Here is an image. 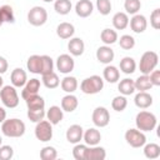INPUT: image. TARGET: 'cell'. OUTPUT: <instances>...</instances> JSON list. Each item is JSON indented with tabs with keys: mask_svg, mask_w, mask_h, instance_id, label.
I'll return each instance as SVG.
<instances>
[{
	"mask_svg": "<svg viewBox=\"0 0 160 160\" xmlns=\"http://www.w3.org/2000/svg\"><path fill=\"white\" fill-rule=\"evenodd\" d=\"M25 122L20 119H5L1 122V132L8 138H21L25 134Z\"/></svg>",
	"mask_w": 160,
	"mask_h": 160,
	"instance_id": "6da1fadb",
	"label": "cell"
},
{
	"mask_svg": "<svg viewBox=\"0 0 160 160\" xmlns=\"http://www.w3.org/2000/svg\"><path fill=\"white\" fill-rule=\"evenodd\" d=\"M156 124H158V119H156L155 114L146 111V110L139 111L136 114L135 125H136V129H139L140 131H142V132L152 131L156 128Z\"/></svg>",
	"mask_w": 160,
	"mask_h": 160,
	"instance_id": "7a4b0ae2",
	"label": "cell"
},
{
	"mask_svg": "<svg viewBox=\"0 0 160 160\" xmlns=\"http://www.w3.org/2000/svg\"><path fill=\"white\" fill-rule=\"evenodd\" d=\"M104 88V79L99 75H91L85 78L80 82V90L86 95H94L102 90Z\"/></svg>",
	"mask_w": 160,
	"mask_h": 160,
	"instance_id": "3957f363",
	"label": "cell"
},
{
	"mask_svg": "<svg viewBox=\"0 0 160 160\" xmlns=\"http://www.w3.org/2000/svg\"><path fill=\"white\" fill-rule=\"evenodd\" d=\"M0 99L5 108L14 109L19 105V95L16 88L12 85H5L0 89Z\"/></svg>",
	"mask_w": 160,
	"mask_h": 160,
	"instance_id": "277c9868",
	"label": "cell"
},
{
	"mask_svg": "<svg viewBox=\"0 0 160 160\" xmlns=\"http://www.w3.org/2000/svg\"><path fill=\"white\" fill-rule=\"evenodd\" d=\"M159 62V56L155 51H145L141 58H140V62H139V70L141 74L149 75L154 69H156Z\"/></svg>",
	"mask_w": 160,
	"mask_h": 160,
	"instance_id": "5b68a950",
	"label": "cell"
},
{
	"mask_svg": "<svg viewBox=\"0 0 160 160\" xmlns=\"http://www.w3.org/2000/svg\"><path fill=\"white\" fill-rule=\"evenodd\" d=\"M28 21L32 26H42L48 21V11L42 6H32L28 12Z\"/></svg>",
	"mask_w": 160,
	"mask_h": 160,
	"instance_id": "8992f818",
	"label": "cell"
},
{
	"mask_svg": "<svg viewBox=\"0 0 160 160\" xmlns=\"http://www.w3.org/2000/svg\"><path fill=\"white\" fill-rule=\"evenodd\" d=\"M34 132H35V138L39 141L41 142L50 141L52 139V124H50L48 120H41L36 122Z\"/></svg>",
	"mask_w": 160,
	"mask_h": 160,
	"instance_id": "52a82bcc",
	"label": "cell"
},
{
	"mask_svg": "<svg viewBox=\"0 0 160 160\" xmlns=\"http://www.w3.org/2000/svg\"><path fill=\"white\" fill-rule=\"evenodd\" d=\"M125 140L131 148H142L146 142V136L139 129H128L125 132Z\"/></svg>",
	"mask_w": 160,
	"mask_h": 160,
	"instance_id": "ba28073f",
	"label": "cell"
},
{
	"mask_svg": "<svg viewBox=\"0 0 160 160\" xmlns=\"http://www.w3.org/2000/svg\"><path fill=\"white\" fill-rule=\"evenodd\" d=\"M91 120L94 122V125L96 128H105L109 125L110 122V114L109 110L104 106H98L94 109L92 115H91Z\"/></svg>",
	"mask_w": 160,
	"mask_h": 160,
	"instance_id": "9c48e42d",
	"label": "cell"
},
{
	"mask_svg": "<svg viewBox=\"0 0 160 160\" xmlns=\"http://www.w3.org/2000/svg\"><path fill=\"white\" fill-rule=\"evenodd\" d=\"M75 68V61L71 55L69 54H61L56 59V69L61 74H70Z\"/></svg>",
	"mask_w": 160,
	"mask_h": 160,
	"instance_id": "30bf717a",
	"label": "cell"
},
{
	"mask_svg": "<svg viewBox=\"0 0 160 160\" xmlns=\"http://www.w3.org/2000/svg\"><path fill=\"white\" fill-rule=\"evenodd\" d=\"M115 58V52L114 50L110 48V45H102V46H99L98 50H96V59L101 64H110Z\"/></svg>",
	"mask_w": 160,
	"mask_h": 160,
	"instance_id": "8fae6325",
	"label": "cell"
},
{
	"mask_svg": "<svg viewBox=\"0 0 160 160\" xmlns=\"http://www.w3.org/2000/svg\"><path fill=\"white\" fill-rule=\"evenodd\" d=\"M82 134H84L82 126L79 124H74L68 128L65 136L70 144H78V142H80V140H82Z\"/></svg>",
	"mask_w": 160,
	"mask_h": 160,
	"instance_id": "7c38bea8",
	"label": "cell"
},
{
	"mask_svg": "<svg viewBox=\"0 0 160 160\" xmlns=\"http://www.w3.org/2000/svg\"><path fill=\"white\" fill-rule=\"evenodd\" d=\"M129 24H130L131 30H132L134 32H136V34L144 32V31L146 30V28H148V20H146V18H145L144 15H141V14H135V15H132V18L130 19Z\"/></svg>",
	"mask_w": 160,
	"mask_h": 160,
	"instance_id": "4fadbf2b",
	"label": "cell"
},
{
	"mask_svg": "<svg viewBox=\"0 0 160 160\" xmlns=\"http://www.w3.org/2000/svg\"><path fill=\"white\" fill-rule=\"evenodd\" d=\"M40 80L36 79V78H32L30 80L26 81V84L22 86V90H21V98L25 100L26 98L31 96V95H35L39 92L40 90Z\"/></svg>",
	"mask_w": 160,
	"mask_h": 160,
	"instance_id": "5bb4252c",
	"label": "cell"
},
{
	"mask_svg": "<svg viewBox=\"0 0 160 160\" xmlns=\"http://www.w3.org/2000/svg\"><path fill=\"white\" fill-rule=\"evenodd\" d=\"M10 81H11L12 86L22 88L28 81V75H26L25 70L21 68H15L10 74Z\"/></svg>",
	"mask_w": 160,
	"mask_h": 160,
	"instance_id": "9a60e30c",
	"label": "cell"
},
{
	"mask_svg": "<svg viewBox=\"0 0 160 160\" xmlns=\"http://www.w3.org/2000/svg\"><path fill=\"white\" fill-rule=\"evenodd\" d=\"M68 50L71 56H81L85 50L84 40L80 38H70L68 42Z\"/></svg>",
	"mask_w": 160,
	"mask_h": 160,
	"instance_id": "2e32d148",
	"label": "cell"
},
{
	"mask_svg": "<svg viewBox=\"0 0 160 160\" xmlns=\"http://www.w3.org/2000/svg\"><path fill=\"white\" fill-rule=\"evenodd\" d=\"M82 140L85 141L86 145L89 146H94V145H99L100 140H101V134L96 128H89L88 130L84 131L82 134Z\"/></svg>",
	"mask_w": 160,
	"mask_h": 160,
	"instance_id": "e0dca14e",
	"label": "cell"
},
{
	"mask_svg": "<svg viewBox=\"0 0 160 160\" xmlns=\"http://www.w3.org/2000/svg\"><path fill=\"white\" fill-rule=\"evenodd\" d=\"M94 5L90 0H79L75 5V12L80 18H89L92 14Z\"/></svg>",
	"mask_w": 160,
	"mask_h": 160,
	"instance_id": "ac0fdd59",
	"label": "cell"
},
{
	"mask_svg": "<svg viewBox=\"0 0 160 160\" xmlns=\"http://www.w3.org/2000/svg\"><path fill=\"white\" fill-rule=\"evenodd\" d=\"M106 158V150L102 146L94 145L86 149L84 160H104Z\"/></svg>",
	"mask_w": 160,
	"mask_h": 160,
	"instance_id": "d6986e66",
	"label": "cell"
},
{
	"mask_svg": "<svg viewBox=\"0 0 160 160\" xmlns=\"http://www.w3.org/2000/svg\"><path fill=\"white\" fill-rule=\"evenodd\" d=\"M75 34V28L71 22H68V21H64V22H60L56 28V35L60 38V39H70L72 38Z\"/></svg>",
	"mask_w": 160,
	"mask_h": 160,
	"instance_id": "ffe728a7",
	"label": "cell"
},
{
	"mask_svg": "<svg viewBox=\"0 0 160 160\" xmlns=\"http://www.w3.org/2000/svg\"><path fill=\"white\" fill-rule=\"evenodd\" d=\"M46 119L50 124L52 125H58L62 119H64V111L60 106H56V105H52L49 108V110L46 111Z\"/></svg>",
	"mask_w": 160,
	"mask_h": 160,
	"instance_id": "44dd1931",
	"label": "cell"
},
{
	"mask_svg": "<svg viewBox=\"0 0 160 160\" xmlns=\"http://www.w3.org/2000/svg\"><path fill=\"white\" fill-rule=\"evenodd\" d=\"M134 102L139 109H148L152 105V96L148 91H139L134 98Z\"/></svg>",
	"mask_w": 160,
	"mask_h": 160,
	"instance_id": "7402d4cb",
	"label": "cell"
},
{
	"mask_svg": "<svg viewBox=\"0 0 160 160\" xmlns=\"http://www.w3.org/2000/svg\"><path fill=\"white\" fill-rule=\"evenodd\" d=\"M102 78H104L105 81H108L110 84H115L120 79V71H119V69L116 66L108 64L105 66L104 71H102Z\"/></svg>",
	"mask_w": 160,
	"mask_h": 160,
	"instance_id": "603a6c76",
	"label": "cell"
},
{
	"mask_svg": "<svg viewBox=\"0 0 160 160\" xmlns=\"http://www.w3.org/2000/svg\"><path fill=\"white\" fill-rule=\"evenodd\" d=\"M78 105H79V100L72 94H68L61 99V109H62V111L72 112V111L76 110Z\"/></svg>",
	"mask_w": 160,
	"mask_h": 160,
	"instance_id": "cb8c5ba5",
	"label": "cell"
},
{
	"mask_svg": "<svg viewBox=\"0 0 160 160\" xmlns=\"http://www.w3.org/2000/svg\"><path fill=\"white\" fill-rule=\"evenodd\" d=\"M118 90L120 91L121 95L124 96H128V95H131L135 92V84H134V80L132 79H129V78H125L122 80H120V82L118 84Z\"/></svg>",
	"mask_w": 160,
	"mask_h": 160,
	"instance_id": "d4e9b609",
	"label": "cell"
},
{
	"mask_svg": "<svg viewBox=\"0 0 160 160\" xmlns=\"http://www.w3.org/2000/svg\"><path fill=\"white\" fill-rule=\"evenodd\" d=\"M129 25V16L126 12L119 11L112 16V26L116 30H124Z\"/></svg>",
	"mask_w": 160,
	"mask_h": 160,
	"instance_id": "484cf974",
	"label": "cell"
},
{
	"mask_svg": "<svg viewBox=\"0 0 160 160\" xmlns=\"http://www.w3.org/2000/svg\"><path fill=\"white\" fill-rule=\"evenodd\" d=\"M119 66H120L121 72H124V74H126V75H130V74L135 72V70H136V62H135V60H134L131 56H125V58H122V59L120 60Z\"/></svg>",
	"mask_w": 160,
	"mask_h": 160,
	"instance_id": "4316f807",
	"label": "cell"
},
{
	"mask_svg": "<svg viewBox=\"0 0 160 160\" xmlns=\"http://www.w3.org/2000/svg\"><path fill=\"white\" fill-rule=\"evenodd\" d=\"M78 80L75 76H69L66 75L61 81H60V86L62 89V91L68 92V94H72L76 89H78Z\"/></svg>",
	"mask_w": 160,
	"mask_h": 160,
	"instance_id": "83f0119b",
	"label": "cell"
},
{
	"mask_svg": "<svg viewBox=\"0 0 160 160\" xmlns=\"http://www.w3.org/2000/svg\"><path fill=\"white\" fill-rule=\"evenodd\" d=\"M26 68L32 74L41 72V55H31L26 61Z\"/></svg>",
	"mask_w": 160,
	"mask_h": 160,
	"instance_id": "f1b7e54d",
	"label": "cell"
},
{
	"mask_svg": "<svg viewBox=\"0 0 160 160\" xmlns=\"http://www.w3.org/2000/svg\"><path fill=\"white\" fill-rule=\"evenodd\" d=\"M134 84H135V90L138 91H148L152 88L149 75H145V74H141L136 80H134Z\"/></svg>",
	"mask_w": 160,
	"mask_h": 160,
	"instance_id": "f546056e",
	"label": "cell"
},
{
	"mask_svg": "<svg viewBox=\"0 0 160 160\" xmlns=\"http://www.w3.org/2000/svg\"><path fill=\"white\" fill-rule=\"evenodd\" d=\"M25 102H26L28 109H45V100L39 94H35V95L26 98Z\"/></svg>",
	"mask_w": 160,
	"mask_h": 160,
	"instance_id": "4dcf8cb0",
	"label": "cell"
},
{
	"mask_svg": "<svg viewBox=\"0 0 160 160\" xmlns=\"http://www.w3.org/2000/svg\"><path fill=\"white\" fill-rule=\"evenodd\" d=\"M100 39L105 45H112L118 41L119 38H118V32L115 30L106 28L100 32Z\"/></svg>",
	"mask_w": 160,
	"mask_h": 160,
	"instance_id": "1f68e13d",
	"label": "cell"
},
{
	"mask_svg": "<svg viewBox=\"0 0 160 160\" xmlns=\"http://www.w3.org/2000/svg\"><path fill=\"white\" fill-rule=\"evenodd\" d=\"M42 78V84L45 85V88L48 89H56L59 85H60V80H59V76L56 72L51 71L49 74H45V75H41Z\"/></svg>",
	"mask_w": 160,
	"mask_h": 160,
	"instance_id": "d6a6232c",
	"label": "cell"
},
{
	"mask_svg": "<svg viewBox=\"0 0 160 160\" xmlns=\"http://www.w3.org/2000/svg\"><path fill=\"white\" fill-rule=\"evenodd\" d=\"M72 8L70 0H55L54 1V10L59 15H68Z\"/></svg>",
	"mask_w": 160,
	"mask_h": 160,
	"instance_id": "836d02e7",
	"label": "cell"
},
{
	"mask_svg": "<svg viewBox=\"0 0 160 160\" xmlns=\"http://www.w3.org/2000/svg\"><path fill=\"white\" fill-rule=\"evenodd\" d=\"M0 19L2 22H10L14 24L15 22V15H14V10L10 5H2L0 6Z\"/></svg>",
	"mask_w": 160,
	"mask_h": 160,
	"instance_id": "e575fe53",
	"label": "cell"
},
{
	"mask_svg": "<svg viewBox=\"0 0 160 160\" xmlns=\"http://www.w3.org/2000/svg\"><path fill=\"white\" fill-rule=\"evenodd\" d=\"M142 151H144L145 158H148V159H156L160 156V146L155 142H150V144L145 142Z\"/></svg>",
	"mask_w": 160,
	"mask_h": 160,
	"instance_id": "d590c367",
	"label": "cell"
},
{
	"mask_svg": "<svg viewBox=\"0 0 160 160\" xmlns=\"http://www.w3.org/2000/svg\"><path fill=\"white\" fill-rule=\"evenodd\" d=\"M126 106H128V99H126V96H124V95H118V96H115V98L112 99V101H111V108H112V110H115V111H118V112L124 111V110L126 109Z\"/></svg>",
	"mask_w": 160,
	"mask_h": 160,
	"instance_id": "8d00e7d4",
	"label": "cell"
},
{
	"mask_svg": "<svg viewBox=\"0 0 160 160\" xmlns=\"http://www.w3.org/2000/svg\"><path fill=\"white\" fill-rule=\"evenodd\" d=\"M140 8H141L140 0H125V2H124V9H125L126 14H130V15L138 14Z\"/></svg>",
	"mask_w": 160,
	"mask_h": 160,
	"instance_id": "74e56055",
	"label": "cell"
},
{
	"mask_svg": "<svg viewBox=\"0 0 160 160\" xmlns=\"http://www.w3.org/2000/svg\"><path fill=\"white\" fill-rule=\"evenodd\" d=\"M54 71V61L49 55H41V72L40 75H45Z\"/></svg>",
	"mask_w": 160,
	"mask_h": 160,
	"instance_id": "f35d334b",
	"label": "cell"
},
{
	"mask_svg": "<svg viewBox=\"0 0 160 160\" xmlns=\"http://www.w3.org/2000/svg\"><path fill=\"white\" fill-rule=\"evenodd\" d=\"M45 115V109H28V118L32 122H39L44 120Z\"/></svg>",
	"mask_w": 160,
	"mask_h": 160,
	"instance_id": "ab89813d",
	"label": "cell"
},
{
	"mask_svg": "<svg viewBox=\"0 0 160 160\" xmlns=\"http://www.w3.org/2000/svg\"><path fill=\"white\" fill-rule=\"evenodd\" d=\"M118 41H119L120 48L124 49V50H131L135 46V39H134V36L128 35V34L121 35L120 39H118Z\"/></svg>",
	"mask_w": 160,
	"mask_h": 160,
	"instance_id": "60d3db41",
	"label": "cell"
},
{
	"mask_svg": "<svg viewBox=\"0 0 160 160\" xmlns=\"http://www.w3.org/2000/svg\"><path fill=\"white\" fill-rule=\"evenodd\" d=\"M56 158H58V151L54 146H44L40 150L41 160H55Z\"/></svg>",
	"mask_w": 160,
	"mask_h": 160,
	"instance_id": "b9f144b4",
	"label": "cell"
},
{
	"mask_svg": "<svg viewBox=\"0 0 160 160\" xmlns=\"http://www.w3.org/2000/svg\"><path fill=\"white\" fill-rule=\"evenodd\" d=\"M88 149L86 144H75L74 149H72V156L75 160H84L85 159V151Z\"/></svg>",
	"mask_w": 160,
	"mask_h": 160,
	"instance_id": "7bdbcfd3",
	"label": "cell"
},
{
	"mask_svg": "<svg viewBox=\"0 0 160 160\" xmlns=\"http://www.w3.org/2000/svg\"><path fill=\"white\" fill-rule=\"evenodd\" d=\"M96 9L101 15H109L111 11V1L110 0H96Z\"/></svg>",
	"mask_w": 160,
	"mask_h": 160,
	"instance_id": "ee69618b",
	"label": "cell"
},
{
	"mask_svg": "<svg viewBox=\"0 0 160 160\" xmlns=\"http://www.w3.org/2000/svg\"><path fill=\"white\" fill-rule=\"evenodd\" d=\"M14 156V149L10 145H0V160H10Z\"/></svg>",
	"mask_w": 160,
	"mask_h": 160,
	"instance_id": "f6af8a7d",
	"label": "cell"
},
{
	"mask_svg": "<svg viewBox=\"0 0 160 160\" xmlns=\"http://www.w3.org/2000/svg\"><path fill=\"white\" fill-rule=\"evenodd\" d=\"M150 25L155 30H159L160 29V9L152 10V12L150 15Z\"/></svg>",
	"mask_w": 160,
	"mask_h": 160,
	"instance_id": "bcb514c9",
	"label": "cell"
},
{
	"mask_svg": "<svg viewBox=\"0 0 160 160\" xmlns=\"http://www.w3.org/2000/svg\"><path fill=\"white\" fill-rule=\"evenodd\" d=\"M149 78H150V81L152 84V86H160V71L154 69L150 74H149Z\"/></svg>",
	"mask_w": 160,
	"mask_h": 160,
	"instance_id": "7dc6e473",
	"label": "cell"
},
{
	"mask_svg": "<svg viewBox=\"0 0 160 160\" xmlns=\"http://www.w3.org/2000/svg\"><path fill=\"white\" fill-rule=\"evenodd\" d=\"M8 68H9L8 60H6L4 56H0V75L5 74V72L8 71Z\"/></svg>",
	"mask_w": 160,
	"mask_h": 160,
	"instance_id": "c3c4849f",
	"label": "cell"
},
{
	"mask_svg": "<svg viewBox=\"0 0 160 160\" xmlns=\"http://www.w3.org/2000/svg\"><path fill=\"white\" fill-rule=\"evenodd\" d=\"M5 119H6V110L2 106H0V124L4 122Z\"/></svg>",
	"mask_w": 160,
	"mask_h": 160,
	"instance_id": "681fc988",
	"label": "cell"
},
{
	"mask_svg": "<svg viewBox=\"0 0 160 160\" xmlns=\"http://www.w3.org/2000/svg\"><path fill=\"white\" fill-rule=\"evenodd\" d=\"M4 86V80H2V78H1V75H0V89Z\"/></svg>",
	"mask_w": 160,
	"mask_h": 160,
	"instance_id": "f907efd6",
	"label": "cell"
},
{
	"mask_svg": "<svg viewBox=\"0 0 160 160\" xmlns=\"http://www.w3.org/2000/svg\"><path fill=\"white\" fill-rule=\"evenodd\" d=\"M42 1H45V2H51V1H55V0H42Z\"/></svg>",
	"mask_w": 160,
	"mask_h": 160,
	"instance_id": "816d5d0a",
	"label": "cell"
},
{
	"mask_svg": "<svg viewBox=\"0 0 160 160\" xmlns=\"http://www.w3.org/2000/svg\"><path fill=\"white\" fill-rule=\"evenodd\" d=\"M2 144V138H1V135H0V145Z\"/></svg>",
	"mask_w": 160,
	"mask_h": 160,
	"instance_id": "f5cc1de1",
	"label": "cell"
},
{
	"mask_svg": "<svg viewBox=\"0 0 160 160\" xmlns=\"http://www.w3.org/2000/svg\"><path fill=\"white\" fill-rule=\"evenodd\" d=\"M2 24H4V22H2V21H1V19H0V26H1Z\"/></svg>",
	"mask_w": 160,
	"mask_h": 160,
	"instance_id": "db71d44e",
	"label": "cell"
}]
</instances>
